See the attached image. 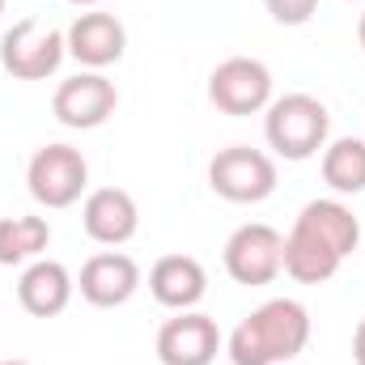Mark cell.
Segmentation results:
<instances>
[{
    "label": "cell",
    "instance_id": "obj_19",
    "mask_svg": "<svg viewBox=\"0 0 365 365\" xmlns=\"http://www.w3.org/2000/svg\"><path fill=\"white\" fill-rule=\"evenodd\" d=\"M353 361L365 365V319L357 323V331H353Z\"/></svg>",
    "mask_w": 365,
    "mask_h": 365
},
{
    "label": "cell",
    "instance_id": "obj_2",
    "mask_svg": "<svg viewBox=\"0 0 365 365\" xmlns=\"http://www.w3.org/2000/svg\"><path fill=\"white\" fill-rule=\"evenodd\" d=\"M310 344V310L293 297H272L251 310L230 336L234 365H289Z\"/></svg>",
    "mask_w": 365,
    "mask_h": 365
},
{
    "label": "cell",
    "instance_id": "obj_21",
    "mask_svg": "<svg viewBox=\"0 0 365 365\" xmlns=\"http://www.w3.org/2000/svg\"><path fill=\"white\" fill-rule=\"evenodd\" d=\"M68 4H77V9H93V4H102V0H68Z\"/></svg>",
    "mask_w": 365,
    "mask_h": 365
},
{
    "label": "cell",
    "instance_id": "obj_1",
    "mask_svg": "<svg viewBox=\"0 0 365 365\" xmlns=\"http://www.w3.org/2000/svg\"><path fill=\"white\" fill-rule=\"evenodd\" d=\"M361 221L340 200H310L289 238H284V272L297 284H323L340 272V264L357 251Z\"/></svg>",
    "mask_w": 365,
    "mask_h": 365
},
{
    "label": "cell",
    "instance_id": "obj_11",
    "mask_svg": "<svg viewBox=\"0 0 365 365\" xmlns=\"http://www.w3.org/2000/svg\"><path fill=\"white\" fill-rule=\"evenodd\" d=\"M81 297L98 310H115L123 302H132V293L140 289V264L123 251H98L86 259L81 280H77Z\"/></svg>",
    "mask_w": 365,
    "mask_h": 365
},
{
    "label": "cell",
    "instance_id": "obj_6",
    "mask_svg": "<svg viewBox=\"0 0 365 365\" xmlns=\"http://www.w3.org/2000/svg\"><path fill=\"white\" fill-rule=\"evenodd\" d=\"M208 187L230 204H259L276 191V162L264 149L230 145L208 162Z\"/></svg>",
    "mask_w": 365,
    "mask_h": 365
},
{
    "label": "cell",
    "instance_id": "obj_5",
    "mask_svg": "<svg viewBox=\"0 0 365 365\" xmlns=\"http://www.w3.org/2000/svg\"><path fill=\"white\" fill-rule=\"evenodd\" d=\"M26 182L43 208H73L90 187V162L73 145H43L26 166Z\"/></svg>",
    "mask_w": 365,
    "mask_h": 365
},
{
    "label": "cell",
    "instance_id": "obj_12",
    "mask_svg": "<svg viewBox=\"0 0 365 365\" xmlns=\"http://www.w3.org/2000/svg\"><path fill=\"white\" fill-rule=\"evenodd\" d=\"M64 43H68V56L77 60V64H86L90 73H102L106 64H115V60H123V51H128V30H123V21L115 17V13H81L73 26H68V34H64Z\"/></svg>",
    "mask_w": 365,
    "mask_h": 365
},
{
    "label": "cell",
    "instance_id": "obj_14",
    "mask_svg": "<svg viewBox=\"0 0 365 365\" xmlns=\"http://www.w3.org/2000/svg\"><path fill=\"white\" fill-rule=\"evenodd\" d=\"M73 289H77V280L60 259H34L17 280V302L34 319H56V314L68 310Z\"/></svg>",
    "mask_w": 365,
    "mask_h": 365
},
{
    "label": "cell",
    "instance_id": "obj_22",
    "mask_svg": "<svg viewBox=\"0 0 365 365\" xmlns=\"http://www.w3.org/2000/svg\"><path fill=\"white\" fill-rule=\"evenodd\" d=\"M0 365H30V361H0Z\"/></svg>",
    "mask_w": 365,
    "mask_h": 365
},
{
    "label": "cell",
    "instance_id": "obj_20",
    "mask_svg": "<svg viewBox=\"0 0 365 365\" xmlns=\"http://www.w3.org/2000/svg\"><path fill=\"white\" fill-rule=\"evenodd\" d=\"M357 43H361V51H365V13L357 17Z\"/></svg>",
    "mask_w": 365,
    "mask_h": 365
},
{
    "label": "cell",
    "instance_id": "obj_13",
    "mask_svg": "<svg viewBox=\"0 0 365 365\" xmlns=\"http://www.w3.org/2000/svg\"><path fill=\"white\" fill-rule=\"evenodd\" d=\"M81 225L93 242L102 247H123L140 230V208L123 187H98L81 204Z\"/></svg>",
    "mask_w": 365,
    "mask_h": 365
},
{
    "label": "cell",
    "instance_id": "obj_4",
    "mask_svg": "<svg viewBox=\"0 0 365 365\" xmlns=\"http://www.w3.org/2000/svg\"><path fill=\"white\" fill-rule=\"evenodd\" d=\"M68 56V43L56 26H43L34 17L13 21L0 38V68L17 81H47Z\"/></svg>",
    "mask_w": 365,
    "mask_h": 365
},
{
    "label": "cell",
    "instance_id": "obj_8",
    "mask_svg": "<svg viewBox=\"0 0 365 365\" xmlns=\"http://www.w3.org/2000/svg\"><path fill=\"white\" fill-rule=\"evenodd\" d=\"M225 272L238 284H251V289L276 280L284 272V234L264 225V221L238 225L225 242Z\"/></svg>",
    "mask_w": 365,
    "mask_h": 365
},
{
    "label": "cell",
    "instance_id": "obj_16",
    "mask_svg": "<svg viewBox=\"0 0 365 365\" xmlns=\"http://www.w3.org/2000/svg\"><path fill=\"white\" fill-rule=\"evenodd\" d=\"M51 247V225L43 217H4L0 221V264H34Z\"/></svg>",
    "mask_w": 365,
    "mask_h": 365
},
{
    "label": "cell",
    "instance_id": "obj_17",
    "mask_svg": "<svg viewBox=\"0 0 365 365\" xmlns=\"http://www.w3.org/2000/svg\"><path fill=\"white\" fill-rule=\"evenodd\" d=\"M323 182L340 195L365 191V140L361 136H340L323 145Z\"/></svg>",
    "mask_w": 365,
    "mask_h": 365
},
{
    "label": "cell",
    "instance_id": "obj_10",
    "mask_svg": "<svg viewBox=\"0 0 365 365\" xmlns=\"http://www.w3.org/2000/svg\"><path fill=\"white\" fill-rule=\"evenodd\" d=\"M217 353H221V331L200 310H179L158 331V361L162 365H212Z\"/></svg>",
    "mask_w": 365,
    "mask_h": 365
},
{
    "label": "cell",
    "instance_id": "obj_15",
    "mask_svg": "<svg viewBox=\"0 0 365 365\" xmlns=\"http://www.w3.org/2000/svg\"><path fill=\"white\" fill-rule=\"evenodd\" d=\"M149 293L166 310H191L208 293V272L195 255H162L149 268Z\"/></svg>",
    "mask_w": 365,
    "mask_h": 365
},
{
    "label": "cell",
    "instance_id": "obj_18",
    "mask_svg": "<svg viewBox=\"0 0 365 365\" xmlns=\"http://www.w3.org/2000/svg\"><path fill=\"white\" fill-rule=\"evenodd\" d=\"M264 4H268L272 21H280V26H306L319 13V0H264Z\"/></svg>",
    "mask_w": 365,
    "mask_h": 365
},
{
    "label": "cell",
    "instance_id": "obj_3",
    "mask_svg": "<svg viewBox=\"0 0 365 365\" xmlns=\"http://www.w3.org/2000/svg\"><path fill=\"white\" fill-rule=\"evenodd\" d=\"M331 132V115L314 93H284L268 102V119H264V136L284 162H306L327 145Z\"/></svg>",
    "mask_w": 365,
    "mask_h": 365
},
{
    "label": "cell",
    "instance_id": "obj_7",
    "mask_svg": "<svg viewBox=\"0 0 365 365\" xmlns=\"http://www.w3.org/2000/svg\"><path fill=\"white\" fill-rule=\"evenodd\" d=\"M208 102L221 115H259L272 102V73L264 60L230 56L208 77Z\"/></svg>",
    "mask_w": 365,
    "mask_h": 365
},
{
    "label": "cell",
    "instance_id": "obj_23",
    "mask_svg": "<svg viewBox=\"0 0 365 365\" xmlns=\"http://www.w3.org/2000/svg\"><path fill=\"white\" fill-rule=\"evenodd\" d=\"M0 13H4V0H0Z\"/></svg>",
    "mask_w": 365,
    "mask_h": 365
},
{
    "label": "cell",
    "instance_id": "obj_9",
    "mask_svg": "<svg viewBox=\"0 0 365 365\" xmlns=\"http://www.w3.org/2000/svg\"><path fill=\"white\" fill-rule=\"evenodd\" d=\"M119 106V90L110 77L102 73H77L68 81H60V90L51 98V110L64 128L73 132H90V128H102Z\"/></svg>",
    "mask_w": 365,
    "mask_h": 365
}]
</instances>
